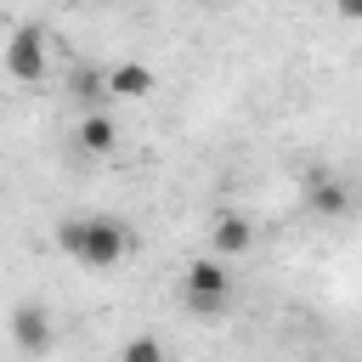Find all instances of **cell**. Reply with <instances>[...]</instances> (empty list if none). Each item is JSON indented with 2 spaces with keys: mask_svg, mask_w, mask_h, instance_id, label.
Instances as JSON below:
<instances>
[{
  "mask_svg": "<svg viewBox=\"0 0 362 362\" xmlns=\"http://www.w3.org/2000/svg\"><path fill=\"white\" fill-rule=\"evenodd\" d=\"M79 147H85V153H113V147H119V124H113L102 107H90V113L79 119Z\"/></svg>",
  "mask_w": 362,
  "mask_h": 362,
  "instance_id": "ba28073f",
  "label": "cell"
},
{
  "mask_svg": "<svg viewBox=\"0 0 362 362\" xmlns=\"http://www.w3.org/2000/svg\"><path fill=\"white\" fill-rule=\"evenodd\" d=\"M119 362H164V345H158L153 334H136V339L119 351Z\"/></svg>",
  "mask_w": 362,
  "mask_h": 362,
  "instance_id": "30bf717a",
  "label": "cell"
},
{
  "mask_svg": "<svg viewBox=\"0 0 362 362\" xmlns=\"http://www.w3.org/2000/svg\"><path fill=\"white\" fill-rule=\"evenodd\" d=\"M305 204H311L317 215L339 221V215L351 209V187H345L339 175H311V181H305Z\"/></svg>",
  "mask_w": 362,
  "mask_h": 362,
  "instance_id": "8992f818",
  "label": "cell"
},
{
  "mask_svg": "<svg viewBox=\"0 0 362 362\" xmlns=\"http://www.w3.org/2000/svg\"><path fill=\"white\" fill-rule=\"evenodd\" d=\"M181 294H187V305H192L198 317L226 311V300H232V272H226V260H221V255H198V260L187 266V277H181Z\"/></svg>",
  "mask_w": 362,
  "mask_h": 362,
  "instance_id": "7a4b0ae2",
  "label": "cell"
},
{
  "mask_svg": "<svg viewBox=\"0 0 362 362\" xmlns=\"http://www.w3.org/2000/svg\"><path fill=\"white\" fill-rule=\"evenodd\" d=\"M57 243H62L85 272H107V266L124 260L130 232H124V221H113V215H79V221H62V226H57Z\"/></svg>",
  "mask_w": 362,
  "mask_h": 362,
  "instance_id": "6da1fadb",
  "label": "cell"
},
{
  "mask_svg": "<svg viewBox=\"0 0 362 362\" xmlns=\"http://www.w3.org/2000/svg\"><path fill=\"white\" fill-rule=\"evenodd\" d=\"M74 96H79L85 107H102V102H107V74H96V68H79V74H74Z\"/></svg>",
  "mask_w": 362,
  "mask_h": 362,
  "instance_id": "9c48e42d",
  "label": "cell"
},
{
  "mask_svg": "<svg viewBox=\"0 0 362 362\" xmlns=\"http://www.w3.org/2000/svg\"><path fill=\"white\" fill-rule=\"evenodd\" d=\"M45 68H51V57H45V34H40L34 23H23V28L6 40V74H11L17 85H40Z\"/></svg>",
  "mask_w": 362,
  "mask_h": 362,
  "instance_id": "3957f363",
  "label": "cell"
},
{
  "mask_svg": "<svg viewBox=\"0 0 362 362\" xmlns=\"http://www.w3.org/2000/svg\"><path fill=\"white\" fill-rule=\"evenodd\" d=\"M147 90H153V68H147V62H119V68H107V96L141 102Z\"/></svg>",
  "mask_w": 362,
  "mask_h": 362,
  "instance_id": "52a82bcc",
  "label": "cell"
},
{
  "mask_svg": "<svg viewBox=\"0 0 362 362\" xmlns=\"http://www.w3.org/2000/svg\"><path fill=\"white\" fill-rule=\"evenodd\" d=\"M11 339H17V351H28V356H45L51 351V311L45 305H34V300H23L17 311H11Z\"/></svg>",
  "mask_w": 362,
  "mask_h": 362,
  "instance_id": "277c9868",
  "label": "cell"
},
{
  "mask_svg": "<svg viewBox=\"0 0 362 362\" xmlns=\"http://www.w3.org/2000/svg\"><path fill=\"white\" fill-rule=\"evenodd\" d=\"M255 243V226H249V215H215V226H209V255H221V260H238L243 249Z\"/></svg>",
  "mask_w": 362,
  "mask_h": 362,
  "instance_id": "5b68a950",
  "label": "cell"
},
{
  "mask_svg": "<svg viewBox=\"0 0 362 362\" xmlns=\"http://www.w3.org/2000/svg\"><path fill=\"white\" fill-rule=\"evenodd\" d=\"M334 11H339V17H351V23H356V17H362V0H334Z\"/></svg>",
  "mask_w": 362,
  "mask_h": 362,
  "instance_id": "8fae6325",
  "label": "cell"
}]
</instances>
